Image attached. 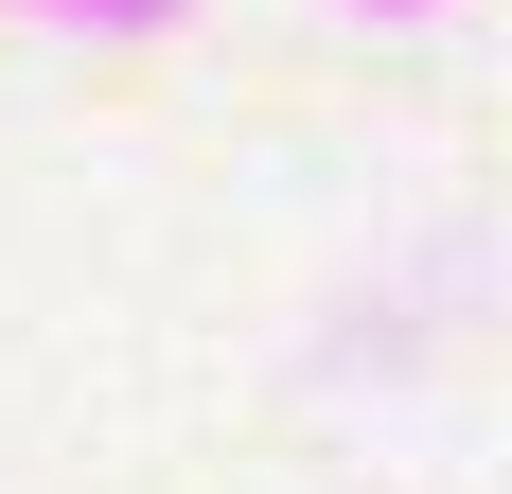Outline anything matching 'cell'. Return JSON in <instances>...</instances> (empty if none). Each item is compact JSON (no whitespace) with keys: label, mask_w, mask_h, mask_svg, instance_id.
<instances>
[{"label":"cell","mask_w":512,"mask_h":494,"mask_svg":"<svg viewBox=\"0 0 512 494\" xmlns=\"http://www.w3.org/2000/svg\"><path fill=\"white\" fill-rule=\"evenodd\" d=\"M18 18H71V36H159V18H195V0H18Z\"/></svg>","instance_id":"obj_1"},{"label":"cell","mask_w":512,"mask_h":494,"mask_svg":"<svg viewBox=\"0 0 512 494\" xmlns=\"http://www.w3.org/2000/svg\"><path fill=\"white\" fill-rule=\"evenodd\" d=\"M354 18H424V0H354Z\"/></svg>","instance_id":"obj_2"}]
</instances>
